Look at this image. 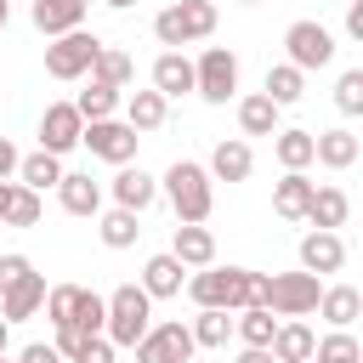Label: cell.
<instances>
[{"label":"cell","instance_id":"cell-41","mask_svg":"<svg viewBox=\"0 0 363 363\" xmlns=\"http://www.w3.org/2000/svg\"><path fill=\"white\" fill-rule=\"evenodd\" d=\"M28 272H34V261H28V255H17V250H11V255H0V295H6L11 284H23Z\"/></svg>","mask_w":363,"mask_h":363},{"label":"cell","instance_id":"cell-26","mask_svg":"<svg viewBox=\"0 0 363 363\" xmlns=\"http://www.w3.org/2000/svg\"><path fill=\"white\" fill-rule=\"evenodd\" d=\"M91 79H96V85L125 91V85L136 79V57H130V51H119V45H102V51H96V62H91Z\"/></svg>","mask_w":363,"mask_h":363},{"label":"cell","instance_id":"cell-50","mask_svg":"<svg viewBox=\"0 0 363 363\" xmlns=\"http://www.w3.org/2000/svg\"><path fill=\"white\" fill-rule=\"evenodd\" d=\"M6 193H11V182H0V216H6Z\"/></svg>","mask_w":363,"mask_h":363},{"label":"cell","instance_id":"cell-47","mask_svg":"<svg viewBox=\"0 0 363 363\" xmlns=\"http://www.w3.org/2000/svg\"><path fill=\"white\" fill-rule=\"evenodd\" d=\"M233 363H278V357H272V352H267V346H244V352H238V357H233Z\"/></svg>","mask_w":363,"mask_h":363},{"label":"cell","instance_id":"cell-11","mask_svg":"<svg viewBox=\"0 0 363 363\" xmlns=\"http://www.w3.org/2000/svg\"><path fill=\"white\" fill-rule=\"evenodd\" d=\"M79 130H85V119H79V108L74 102H51L45 113H40V153H74L79 147Z\"/></svg>","mask_w":363,"mask_h":363},{"label":"cell","instance_id":"cell-37","mask_svg":"<svg viewBox=\"0 0 363 363\" xmlns=\"http://www.w3.org/2000/svg\"><path fill=\"white\" fill-rule=\"evenodd\" d=\"M318 363H363V346L352 340V329H329L318 346H312Z\"/></svg>","mask_w":363,"mask_h":363},{"label":"cell","instance_id":"cell-45","mask_svg":"<svg viewBox=\"0 0 363 363\" xmlns=\"http://www.w3.org/2000/svg\"><path fill=\"white\" fill-rule=\"evenodd\" d=\"M346 40H357V45H363V0H352V6H346Z\"/></svg>","mask_w":363,"mask_h":363},{"label":"cell","instance_id":"cell-29","mask_svg":"<svg viewBox=\"0 0 363 363\" xmlns=\"http://www.w3.org/2000/svg\"><path fill=\"white\" fill-rule=\"evenodd\" d=\"M57 182H62V159H57V153H28V159H17V187L45 193V187H57Z\"/></svg>","mask_w":363,"mask_h":363},{"label":"cell","instance_id":"cell-20","mask_svg":"<svg viewBox=\"0 0 363 363\" xmlns=\"http://www.w3.org/2000/svg\"><path fill=\"white\" fill-rule=\"evenodd\" d=\"M57 199H62L68 216H96V210H102V182H91L85 170H62Z\"/></svg>","mask_w":363,"mask_h":363},{"label":"cell","instance_id":"cell-42","mask_svg":"<svg viewBox=\"0 0 363 363\" xmlns=\"http://www.w3.org/2000/svg\"><path fill=\"white\" fill-rule=\"evenodd\" d=\"M85 340H91V335H79V329H74V323H57V340H51V346H57V357H68V363H74V357H79V346H85Z\"/></svg>","mask_w":363,"mask_h":363},{"label":"cell","instance_id":"cell-17","mask_svg":"<svg viewBox=\"0 0 363 363\" xmlns=\"http://www.w3.org/2000/svg\"><path fill=\"white\" fill-rule=\"evenodd\" d=\"M312 176L306 170H284V182H272V210L284 221H306V204H312Z\"/></svg>","mask_w":363,"mask_h":363},{"label":"cell","instance_id":"cell-4","mask_svg":"<svg viewBox=\"0 0 363 363\" xmlns=\"http://www.w3.org/2000/svg\"><path fill=\"white\" fill-rule=\"evenodd\" d=\"M108 301V318H102V335L113 340V346H136L147 329H153V301H147V289L142 284H119L113 295H102Z\"/></svg>","mask_w":363,"mask_h":363},{"label":"cell","instance_id":"cell-15","mask_svg":"<svg viewBox=\"0 0 363 363\" xmlns=\"http://www.w3.org/2000/svg\"><path fill=\"white\" fill-rule=\"evenodd\" d=\"M142 289H147V301H170V295H182L187 289V267L164 250V255H147V267H142Z\"/></svg>","mask_w":363,"mask_h":363},{"label":"cell","instance_id":"cell-18","mask_svg":"<svg viewBox=\"0 0 363 363\" xmlns=\"http://www.w3.org/2000/svg\"><path fill=\"white\" fill-rule=\"evenodd\" d=\"M312 164H323V170H352L357 164V136L340 125V130H318L312 136Z\"/></svg>","mask_w":363,"mask_h":363},{"label":"cell","instance_id":"cell-25","mask_svg":"<svg viewBox=\"0 0 363 363\" xmlns=\"http://www.w3.org/2000/svg\"><path fill=\"white\" fill-rule=\"evenodd\" d=\"M318 312H323V323H329V329H352V323H357V312H363V295H357L352 284H329V289L318 295Z\"/></svg>","mask_w":363,"mask_h":363},{"label":"cell","instance_id":"cell-39","mask_svg":"<svg viewBox=\"0 0 363 363\" xmlns=\"http://www.w3.org/2000/svg\"><path fill=\"white\" fill-rule=\"evenodd\" d=\"M335 108L340 113H363V68H346L335 79Z\"/></svg>","mask_w":363,"mask_h":363},{"label":"cell","instance_id":"cell-1","mask_svg":"<svg viewBox=\"0 0 363 363\" xmlns=\"http://www.w3.org/2000/svg\"><path fill=\"white\" fill-rule=\"evenodd\" d=\"M159 193L170 199L176 221H187V227H204L210 210H216V182H210V170L193 164V159H176V164L159 176Z\"/></svg>","mask_w":363,"mask_h":363},{"label":"cell","instance_id":"cell-13","mask_svg":"<svg viewBox=\"0 0 363 363\" xmlns=\"http://www.w3.org/2000/svg\"><path fill=\"white\" fill-rule=\"evenodd\" d=\"M153 199H159V182H153L142 164H119V176H113V204L130 210V216H142Z\"/></svg>","mask_w":363,"mask_h":363},{"label":"cell","instance_id":"cell-32","mask_svg":"<svg viewBox=\"0 0 363 363\" xmlns=\"http://www.w3.org/2000/svg\"><path fill=\"white\" fill-rule=\"evenodd\" d=\"M233 335H238L244 346H272L278 318H272L267 306H244V312H233Z\"/></svg>","mask_w":363,"mask_h":363},{"label":"cell","instance_id":"cell-23","mask_svg":"<svg viewBox=\"0 0 363 363\" xmlns=\"http://www.w3.org/2000/svg\"><path fill=\"white\" fill-rule=\"evenodd\" d=\"M346 216H352V199H346L340 187H312L306 221H312L318 233H335V227H346Z\"/></svg>","mask_w":363,"mask_h":363},{"label":"cell","instance_id":"cell-7","mask_svg":"<svg viewBox=\"0 0 363 363\" xmlns=\"http://www.w3.org/2000/svg\"><path fill=\"white\" fill-rule=\"evenodd\" d=\"M96 51H102V40H96L91 28H74V34H57V40L45 45V74H51V79H79V74H91V62H96Z\"/></svg>","mask_w":363,"mask_h":363},{"label":"cell","instance_id":"cell-27","mask_svg":"<svg viewBox=\"0 0 363 363\" xmlns=\"http://www.w3.org/2000/svg\"><path fill=\"white\" fill-rule=\"evenodd\" d=\"M170 119V102L159 96V91H130V102H125V125L142 136V130H159Z\"/></svg>","mask_w":363,"mask_h":363},{"label":"cell","instance_id":"cell-3","mask_svg":"<svg viewBox=\"0 0 363 363\" xmlns=\"http://www.w3.org/2000/svg\"><path fill=\"white\" fill-rule=\"evenodd\" d=\"M318 295H323V278L312 272H261V289H255V306H267L272 318H306L318 312Z\"/></svg>","mask_w":363,"mask_h":363},{"label":"cell","instance_id":"cell-52","mask_svg":"<svg viewBox=\"0 0 363 363\" xmlns=\"http://www.w3.org/2000/svg\"><path fill=\"white\" fill-rule=\"evenodd\" d=\"M238 6H261V0H238Z\"/></svg>","mask_w":363,"mask_h":363},{"label":"cell","instance_id":"cell-36","mask_svg":"<svg viewBox=\"0 0 363 363\" xmlns=\"http://www.w3.org/2000/svg\"><path fill=\"white\" fill-rule=\"evenodd\" d=\"M96 233H102V244H108V250H130V244L142 238L136 216H130V210H119V204H113V210L102 216V227H96Z\"/></svg>","mask_w":363,"mask_h":363},{"label":"cell","instance_id":"cell-30","mask_svg":"<svg viewBox=\"0 0 363 363\" xmlns=\"http://www.w3.org/2000/svg\"><path fill=\"white\" fill-rule=\"evenodd\" d=\"M261 96H267V102H278V108H289V102H301V96H306V74H301V68H289V62H278V68H267Z\"/></svg>","mask_w":363,"mask_h":363},{"label":"cell","instance_id":"cell-31","mask_svg":"<svg viewBox=\"0 0 363 363\" xmlns=\"http://www.w3.org/2000/svg\"><path fill=\"white\" fill-rule=\"evenodd\" d=\"M187 329H193V346H210V352H216V346L233 340V312H221V306H199V318H193Z\"/></svg>","mask_w":363,"mask_h":363},{"label":"cell","instance_id":"cell-5","mask_svg":"<svg viewBox=\"0 0 363 363\" xmlns=\"http://www.w3.org/2000/svg\"><path fill=\"white\" fill-rule=\"evenodd\" d=\"M153 34H159V45H170V51H182V45H193V40H210V34H216V0H176V6H164V11L153 17Z\"/></svg>","mask_w":363,"mask_h":363},{"label":"cell","instance_id":"cell-51","mask_svg":"<svg viewBox=\"0 0 363 363\" xmlns=\"http://www.w3.org/2000/svg\"><path fill=\"white\" fill-rule=\"evenodd\" d=\"M102 6H113V11H125V6H136V0H102Z\"/></svg>","mask_w":363,"mask_h":363},{"label":"cell","instance_id":"cell-2","mask_svg":"<svg viewBox=\"0 0 363 363\" xmlns=\"http://www.w3.org/2000/svg\"><path fill=\"white\" fill-rule=\"evenodd\" d=\"M255 289H261V272H250V267H199L187 278V295L199 306H221V312L255 306Z\"/></svg>","mask_w":363,"mask_h":363},{"label":"cell","instance_id":"cell-40","mask_svg":"<svg viewBox=\"0 0 363 363\" xmlns=\"http://www.w3.org/2000/svg\"><path fill=\"white\" fill-rule=\"evenodd\" d=\"M74 295H79V284H51V289H45V318H51V323H68Z\"/></svg>","mask_w":363,"mask_h":363},{"label":"cell","instance_id":"cell-53","mask_svg":"<svg viewBox=\"0 0 363 363\" xmlns=\"http://www.w3.org/2000/svg\"><path fill=\"white\" fill-rule=\"evenodd\" d=\"M0 363H11V357H6V352H0Z\"/></svg>","mask_w":363,"mask_h":363},{"label":"cell","instance_id":"cell-38","mask_svg":"<svg viewBox=\"0 0 363 363\" xmlns=\"http://www.w3.org/2000/svg\"><path fill=\"white\" fill-rule=\"evenodd\" d=\"M40 210H45V204H40V193H28V187H17V182H11V193H6V216H0V221H6V227H34V221H40Z\"/></svg>","mask_w":363,"mask_h":363},{"label":"cell","instance_id":"cell-44","mask_svg":"<svg viewBox=\"0 0 363 363\" xmlns=\"http://www.w3.org/2000/svg\"><path fill=\"white\" fill-rule=\"evenodd\" d=\"M17 363H62V357H57V346L34 340V346H23V357H17Z\"/></svg>","mask_w":363,"mask_h":363},{"label":"cell","instance_id":"cell-24","mask_svg":"<svg viewBox=\"0 0 363 363\" xmlns=\"http://www.w3.org/2000/svg\"><path fill=\"white\" fill-rule=\"evenodd\" d=\"M40 306H45V278H40V272H28L23 284H11V289L0 295V318H6V323H17V318H34Z\"/></svg>","mask_w":363,"mask_h":363},{"label":"cell","instance_id":"cell-33","mask_svg":"<svg viewBox=\"0 0 363 363\" xmlns=\"http://www.w3.org/2000/svg\"><path fill=\"white\" fill-rule=\"evenodd\" d=\"M102 318H108V301L79 284V295H74V306H68V323H74L79 335H102Z\"/></svg>","mask_w":363,"mask_h":363},{"label":"cell","instance_id":"cell-10","mask_svg":"<svg viewBox=\"0 0 363 363\" xmlns=\"http://www.w3.org/2000/svg\"><path fill=\"white\" fill-rule=\"evenodd\" d=\"M79 142L91 147V159H108V164H130L142 136H136L125 119H91V125L79 130Z\"/></svg>","mask_w":363,"mask_h":363},{"label":"cell","instance_id":"cell-12","mask_svg":"<svg viewBox=\"0 0 363 363\" xmlns=\"http://www.w3.org/2000/svg\"><path fill=\"white\" fill-rule=\"evenodd\" d=\"M346 267V244H340V233H306L301 238V272H312V278H329V272H340Z\"/></svg>","mask_w":363,"mask_h":363},{"label":"cell","instance_id":"cell-43","mask_svg":"<svg viewBox=\"0 0 363 363\" xmlns=\"http://www.w3.org/2000/svg\"><path fill=\"white\" fill-rule=\"evenodd\" d=\"M74 363H113V340H108V335H91V340L79 346Z\"/></svg>","mask_w":363,"mask_h":363},{"label":"cell","instance_id":"cell-48","mask_svg":"<svg viewBox=\"0 0 363 363\" xmlns=\"http://www.w3.org/2000/svg\"><path fill=\"white\" fill-rule=\"evenodd\" d=\"M6 23H11V0H0V34H6Z\"/></svg>","mask_w":363,"mask_h":363},{"label":"cell","instance_id":"cell-19","mask_svg":"<svg viewBox=\"0 0 363 363\" xmlns=\"http://www.w3.org/2000/svg\"><path fill=\"white\" fill-rule=\"evenodd\" d=\"M250 170H255V153H250L244 136L216 142V153H210V182H244Z\"/></svg>","mask_w":363,"mask_h":363},{"label":"cell","instance_id":"cell-54","mask_svg":"<svg viewBox=\"0 0 363 363\" xmlns=\"http://www.w3.org/2000/svg\"><path fill=\"white\" fill-rule=\"evenodd\" d=\"M79 6H91V0H79Z\"/></svg>","mask_w":363,"mask_h":363},{"label":"cell","instance_id":"cell-49","mask_svg":"<svg viewBox=\"0 0 363 363\" xmlns=\"http://www.w3.org/2000/svg\"><path fill=\"white\" fill-rule=\"evenodd\" d=\"M6 340H11V323H6V318H0V352H6Z\"/></svg>","mask_w":363,"mask_h":363},{"label":"cell","instance_id":"cell-35","mask_svg":"<svg viewBox=\"0 0 363 363\" xmlns=\"http://www.w3.org/2000/svg\"><path fill=\"white\" fill-rule=\"evenodd\" d=\"M272 153L284 170H306L312 164V130H278L272 136Z\"/></svg>","mask_w":363,"mask_h":363},{"label":"cell","instance_id":"cell-34","mask_svg":"<svg viewBox=\"0 0 363 363\" xmlns=\"http://www.w3.org/2000/svg\"><path fill=\"white\" fill-rule=\"evenodd\" d=\"M74 108H79V119H85V125H91V119H113V113H119V91L91 79V85L74 96Z\"/></svg>","mask_w":363,"mask_h":363},{"label":"cell","instance_id":"cell-14","mask_svg":"<svg viewBox=\"0 0 363 363\" xmlns=\"http://www.w3.org/2000/svg\"><path fill=\"white\" fill-rule=\"evenodd\" d=\"M170 255H176L187 272H199V267H216V233H210V227H187V221H176Z\"/></svg>","mask_w":363,"mask_h":363},{"label":"cell","instance_id":"cell-21","mask_svg":"<svg viewBox=\"0 0 363 363\" xmlns=\"http://www.w3.org/2000/svg\"><path fill=\"white\" fill-rule=\"evenodd\" d=\"M312 346H318V335L301 323V318H278V335H272V357L278 363H312Z\"/></svg>","mask_w":363,"mask_h":363},{"label":"cell","instance_id":"cell-55","mask_svg":"<svg viewBox=\"0 0 363 363\" xmlns=\"http://www.w3.org/2000/svg\"><path fill=\"white\" fill-rule=\"evenodd\" d=\"M28 6H34V0H28Z\"/></svg>","mask_w":363,"mask_h":363},{"label":"cell","instance_id":"cell-22","mask_svg":"<svg viewBox=\"0 0 363 363\" xmlns=\"http://www.w3.org/2000/svg\"><path fill=\"white\" fill-rule=\"evenodd\" d=\"M153 91L170 102V96H187L193 91V57H182V51H159V62H153Z\"/></svg>","mask_w":363,"mask_h":363},{"label":"cell","instance_id":"cell-8","mask_svg":"<svg viewBox=\"0 0 363 363\" xmlns=\"http://www.w3.org/2000/svg\"><path fill=\"white\" fill-rule=\"evenodd\" d=\"M193 91L204 102H227L238 91V57L227 45H204V57L193 62Z\"/></svg>","mask_w":363,"mask_h":363},{"label":"cell","instance_id":"cell-28","mask_svg":"<svg viewBox=\"0 0 363 363\" xmlns=\"http://www.w3.org/2000/svg\"><path fill=\"white\" fill-rule=\"evenodd\" d=\"M278 119H284V108L267 102L261 91L238 102V130H244V136H278Z\"/></svg>","mask_w":363,"mask_h":363},{"label":"cell","instance_id":"cell-9","mask_svg":"<svg viewBox=\"0 0 363 363\" xmlns=\"http://www.w3.org/2000/svg\"><path fill=\"white\" fill-rule=\"evenodd\" d=\"M130 352H136V363H187L199 346H193V329L170 318V323H153Z\"/></svg>","mask_w":363,"mask_h":363},{"label":"cell","instance_id":"cell-6","mask_svg":"<svg viewBox=\"0 0 363 363\" xmlns=\"http://www.w3.org/2000/svg\"><path fill=\"white\" fill-rule=\"evenodd\" d=\"M284 51H289V68L312 74V68H329L335 62V34L318 17H301V23L284 28Z\"/></svg>","mask_w":363,"mask_h":363},{"label":"cell","instance_id":"cell-46","mask_svg":"<svg viewBox=\"0 0 363 363\" xmlns=\"http://www.w3.org/2000/svg\"><path fill=\"white\" fill-rule=\"evenodd\" d=\"M17 159H23V153H17V147L0 136V182H6V176H17Z\"/></svg>","mask_w":363,"mask_h":363},{"label":"cell","instance_id":"cell-16","mask_svg":"<svg viewBox=\"0 0 363 363\" xmlns=\"http://www.w3.org/2000/svg\"><path fill=\"white\" fill-rule=\"evenodd\" d=\"M28 17H34V28H40L45 40L85 28V6H79V0H34V6H28Z\"/></svg>","mask_w":363,"mask_h":363}]
</instances>
